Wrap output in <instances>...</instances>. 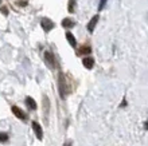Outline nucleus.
I'll return each mask as SVG.
<instances>
[{
	"mask_svg": "<svg viewBox=\"0 0 148 146\" xmlns=\"http://www.w3.org/2000/svg\"><path fill=\"white\" fill-rule=\"evenodd\" d=\"M58 91L61 98L66 96V75L63 73L58 74Z\"/></svg>",
	"mask_w": 148,
	"mask_h": 146,
	"instance_id": "nucleus-1",
	"label": "nucleus"
},
{
	"mask_svg": "<svg viewBox=\"0 0 148 146\" xmlns=\"http://www.w3.org/2000/svg\"><path fill=\"white\" fill-rule=\"evenodd\" d=\"M43 60H45V63H46L50 69H54L55 67V58H54V55H53V52H50V51H45Z\"/></svg>",
	"mask_w": 148,
	"mask_h": 146,
	"instance_id": "nucleus-2",
	"label": "nucleus"
},
{
	"mask_svg": "<svg viewBox=\"0 0 148 146\" xmlns=\"http://www.w3.org/2000/svg\"><path fill=\"white\" fill-rule=\"evenodd\" d=\"M40 26H42V28H43L45 32H50V31L55 27L54 22H53L51 19H49V18H43V19L40 20Z\"/></svg>",
	"mask_w": 148,
	"mask_h": 146,
	"instance_id": "nucleus-3",
	"label": "nucleus"
},
{
	"mask_svg": "<svg viewBox=\"0 0 148 146\" xmlns=\"http://www.w3.org/2000/svg\"><path fill=\"white\" fill-rule=\"evenodd\" d=\"M32 130H34V133H35L36 138H38L39 141H42L43 139V129L38 122H35V121L32 122Z\"/></svg>",
	"mask_w": 148,
	"mask_h": 146,
	"instance_id": "nucleus-4",
	"label": "nucleus"
},
{
	"mask_svg": "<svg viewBox=\"0 0 148 146\" xmlns=\"http://www.w3.org/2000/svg\"><path fill=\"white\" fill-rule=\"evenodd\" d=\"M98 20H100V16L98 15H94L92 19L89 20V23L86 24V28H88V31H89L90 34L94 31V28H96V26H97V23H98Z\"/></svg>",
	"mask_w": 148,
	"mask_h": 146,
	"instance_id": "nucleus-5",
	"label": "nucleus"
},
{
	"mask_svg": "<svg viewBox=\"0 0 148 146\" xmlns=\"http://www.w3.org/2000/svg\"><path fill=\"white\" fill-rule=\"evenodd\" d=\"M82 65H84V67L88 70H92L93 69V66H94V59L92 58V56H88L86 55L85 58L82 59Z\"/></svg>",
	"mask_w": 148,
	"mask_h": 146,
	"instance_id": "nucleus-6",
	"label": "nucleus"
},
{
	"mask_svg": "<svg viewBox=\"0 0 148 146\" xmlns=\"http://www.w3.org/2000/svg\"><path fill=\"white\" fill-rule=\"evenodd\" d=\"M11 111L14 113V115L16 117V118H19V119H26L27 117H26V114H24L22 110H20L18 106H12L11 107Z\"/></svg>",
	"mask_w": 148,
	"mask_h": 146,
	"instance_id": "nucleus-7",
	"label": "nucleus"
},
{
	"mask_svg": "<svg viewBox=\"0 0 148 146\" xmlns=\"http://www.w3.org/2000/svg\"><path fill=\"white\" fill-rule=\"evenodd\" d=\"M92 52V48H90V46H82V47H79L78 48V51H77V55H88V54H90Z\"/></svg>",
	"mask_w": 148,
	"mask_h": 146,
	"instance_id": "nucleus-8",
	"label": "nucleus"
},
{
	"mask_svg": "<svg viewBox=\"0 0 148 146\" xmlns=\"http://www.w3.org/2000/svg\"><path fill=\"white\" fill-rule=\"evenodd\" d=\"M75 26V22H74L73 19H70V18H65V19L62 20V27L65 28H71Z\"/></svg>",
	"mask_w": 148,
	"mask_h": 146,
	"instance_id": "nucleus-9",
	"label": "nucleus"
},
{
	"mask_svg": "<svg viewBox=\"0 0 148 146\" xmlns=\"http://www.w3.org/2000/svg\"><path fill=\"white\" fill-rule=\"evenodd\" d=\"M26 105H27V107L30 109V110H35L36 109V102L34 99H32L31 96H26Z\"/></svg>",
	"mask_w": 148,
	"mask_h": 146,
	"instance_id": "nucleus-10",
	"label": "nucleus"
},
{
	"mask_svg": "<svg viewBox=\"0 0 148 146\" xmlns=\"http://www.w3.org/2000/svg\"><path fill=\"white\" fill-rule=\"evenodd\" d=\"M65 36H66L67 42L70 43L71 47H75V46H77V40H75V38H74V35L71 34V32H66V34H65Z\"/></svg>",
	"mask_w": 148,
	"mask_h": 146,
	"instance_id": "nucleus-11",
	"label": "nucleus"
},
{
	"mask_svg": "<svg viewBox=\"0 0 148 146\" xmlns=\"http://www.w3.org/2000/svg\"><path fill=\"white\" fill-rule=\"evenodd\" d=\"M75 4H77V0H69V4H67V11L73 14L74 12V7H75Z\"/></svg>",
	"mask_w": 148,
	"mask_h": 146,
	"instance_id": "nucleus-12",
	"label": "nucleus"
},
{
	"mask_svg": "<svg viewBox=\"0 0 148 146\" xmlns=\"http://www.w3.org/2000/svg\"><path fill=\"white\" fill-rule=\"evenodd\" d=\"M8 139H10V137H8L7 133H1L0 131V142H7Z\"/></svg>",
	"mask_w": 148,
	"mask_h": 146,
	"instance_id": "nucleus-13",
	"label": "nucleus"
},
{
	"mask_svg": "<svg viewBox=\"0 0 148 146\" xmlns=\"http://www.w3.org/2000/svg\"><path fill=\"white\" fill-rule=\"evenodd\" d=\"M106 1L108 0H100V3H98V11H102L106 5Z\"/></svg>",
	"mask_w": 148,
	"mask_h": 146,
	"instance_id": "nucleus-14",
	"label": "nucleus"
},
{
	"mask_svg": "<svg viewBox=\"0 0 148 146\" xmlns=\"http://www.w3.org/2000/svg\"><path fill=\"white\" fill-rule=\"evenodd\" d=\"M63 146H73V142H71L70 139H67V141H65V143H63Z\"/></svg>",
	"mask_w": 148,
	"mask_h": 146,
	"instance_id": "nucleus-15",
	"label": "nucleus"
},
{
	"mask_svg": "<svg viewBox=\"0 0 148 146\" xmlns=\"http://www.w3.org/2000/svg\"><path fill=\"white\" fill-rule=\"evenodd\" d=\"M1 12H3V14H4V15H5V16L8 15V10H7V8H5V7H1Z\"/></svg>",
	"mask_w": 148,
	"mask_h": 146,
	"instance_id": "nucleus-16",
	"label": "nucleus"
},
{
	"mask_svg": "<svg viewBox=\"0 0 148 146\" xmlns=\"http://www.w3.org/2000/svg\"><path fill=\"white\" fill-rule=\"evenodd\" d=\"M145 130H148V121H145Z\"/></svg>",
	"mask_w": 148,
	"mask_h": 146,
	"instance_id": "nucleus-17",
	"label": "nucleus"
},
{
	"mask_svg": "<svg viewBox=\"0 0 148 146\" xmlns=\"http://www.w3.org/2000/svg\"><path fill=\"white\" fill-rule=\"evenodd\" d=\"M0 5H1V0H0Z\"/></svg>",
	"mask_w": 148,
	"mask_h": 146,
	"instance_id": "nucleus-18",
	"label": "nucleus"
}]
</instances>
